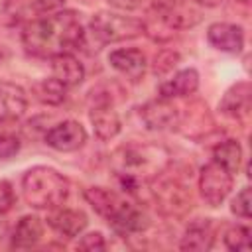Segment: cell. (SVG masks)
<instances>
[{"instance_id":"1","label":"cell","mask_w":252,"mask_h":252,"mask_svg":"<svg viewBox=\"0 0 252 252\" xmlns=\"http://www.w3.org/2000/svg\"><path fill=\"white\" fill-rule=\"evenodd\" d=\"M85 39L81 18L73 10L55 12L30 22L22 32V43L35 57H55L77 49Z\"/></svg>"},{"instance_id":"2","label":"cell","mask_w":252,"mask_h":252,"mask_svg":"<svg viewBox=\"0 0 252 252\" xmlns=\"http://www.w3.org/2000/svg\"><path fill=\"white\" fill-rule=\"evenodd\" d=\"M110 163L122 185L132 191L140 183L154 181L169 165V152L159 144L130 142L114 150Z\"/></svg>"},{"instance_id":"3","label":"cell","mask_w":252,"mask_h":252,"mask_svg":"<svg viewBox=\"0 0 252 252\" xmlns=\"http://www.w3.org/2000/svg\"><path fill=\"white\" fill-rule=\"evenodd\" d=\"M85 199L102 219H106V222L118 234L126 236V234L142 232L148 226L146 215L116 191L104 187H89L85 189Z\"/></svg>"},{"instance_id":"4","label":"cell","mask_w":252,"mask_h":252,"mask_svg":"<svg viewBox=\"0 0 252 252\" xmlns=\"http://www.w3.org/2000/svg\"><path fill=\"white\" fill-rule=\"evenodd\" d=\"M22 193L33 209H55L65 203L69 195V179L53 167L35 165L22 177Z\"/></svg>"},{"instance_id":"5","label":"cell","mask_w":252,"mask_h":252,"mask_svg":"<svg viewBox=\"0 0 252 252\" xmlns=\"http://www.w3.org/2000/svg\"><path fill=\"white\" fill-rule=\"evenodd\" d=\"M91 33L98 43H116L144 33V22L112 12H96L91 20Z\"/></svg>"},{"instance_id":"6","label":"cell","mask_w":252,"mask_h":252,"mask_svg":"<svg viewBox=\"0 0 252 252\" xmlns=\"http://www.w3.org/2000/svg\"><path fill=\"white\" fill-rule=\"evenodd\" d=\"M234 183V175L222 167L220 163H217L215 159L207 165H203L201 173H199V193L201 199L209 205V207H219L230 193Z\"/></svg>"},{"instance_id":"7","label":"cell","mask_w":252,"mask_h":252,"mask_svg":"<svg viewBox=\"0 0 252 252\" xmlns=\"http://www.w3.org/2000/svg\"><path fill=\"white\" fill-rule=\"evenodd\" d=\"M93 130L96 138L100 140H112L120 132V116L112 106V100L106 94H96L93 96L91 112H89Z\"/></svg>"},{"instance_id":"8","label":"cell","mask_w":252,"mask_h":252,"mask_svg":"<svg viewBox=\"0 0 252 252\" xmlns=\"http://www.w3.org/2000/svg\"><path fill=\"white\" fill-rule=\"evenodd\" d=\"M140 118L150 130H167L179 124V108L169 98H154L140 108Z\"/></svg>"},{"instance_id":"9","label":"cell","mask_w":252,"mask_h":252,"mask_svg":"<svg viewBox=\"0 0 252 252\" xmlns=\"http://www.w3.org/2000/svg\"><path fill=\"white\" fill-rule=\"evenodd\" d=\"M87 142V130L77 120H65L45 132V144L57 152H75Z\"/></svg>"},{"instance_id":"10","label":"cell","mask_w":252,"mask_h":252,"mask_svg":"<svg viewBox=\"0 0 252 252\" xmlns=\"http://www.w3.org/2000/svg\"><path fill=\"white\" fill-rule=\"evenodd\" d=\"M28 108L26 91L8 81H0V126L18 122Z\"/></svg>"},{"instance_id":"11","label":"cell","mask_w":252,"mask_h":252,"mask_svg":"<svg viewBox=\"0 0 252 252\" xmlns=\"http://www.w3.org/2000/svg\"><path fill=\"white\" fill-rule=\"evenodd\" d=\"M209 43L224 53H240L244 47V30L236 24L228 22H215L207 30Z\"/></svg>"},{"instance_id":"12","label":"cell","mask_w":252,"mask_h":252,"mask_svg":"<svg viewBox=\"0 0 252 252\" xmlns=\"http://www.w3.org/2000/svg\"><path fill=\"white\" fill-rule=\"evenodd\" d=\"M108 63L126 79L132 83L142 81L146 73V55L136 49V47H126V49H114L108 55Z\"/></svg>"},{"instance_id":"13","label":"cell","mask_w":252,"mask_h":252,"mask_svg":"<svg viewBox=\"0 0 252 252\" xmlns=\"http://www.w3.org/2000/svg\"><path fill=\"white\" fill-rule=\"evenodd\" d=\"M87 222L89 220H87V215L83 211H79V209H63L61 205L51 209V213L47 215V224L55 232H59V234H63L67 238L79 236L87 228Z\"/></svg>"},{"instance_id":"14","label":"cell","mask_w":252,"mask_h":252,"mask_svg":"<svg viewBox=\"0 0 252 252\" xmlns=\"http://www.w3.org/2000/svg\"><path fill=\"white\" fill-rule=\"evenodd\" d=\"M156 201H159V207L163 213H181L187 209L189 195L187 187L175 177V179H163L159 187L154 189Z\"/></svg>"},{"instance_id":"15","label":"cell","mask_w":252,"mask_h":252,"mask_svg":"<svg viewBox=\"0 0 252 252\" xmlns=\"http://www.w3.org/2000/svg\"><path fill=\"white\" fill-rule=\"evenodd\" d=\"M250 98H252L250 83H248V81H240V83L232 85V87L224 93V96H222L219 108H220L226 116L244 118V116H248V112H250Z\"/></svg>"},{"instance_id":"16","label":"cell","mask_w":252,"mask_h":252,"mask_svg":"<svg viewBox=\"0 0 252 252\" xmlns=\"http://www.w3.org/2000/svg\"><path fill=\"white\" fill-rule=\"evenodd\" d=\"M51 73L67 89L77 87L85 79L83 63L75 55H71V53H59V55L51 57Z\"/></svg>"},{"instance_id":"17","label":"cell","mask_w":252,"mask_h":252,"mask_svg":"<svg viewBox=\"0 0 252 252\" xmlns=\"http://www.w3.org/2000/svg\"><path fill=\"white\" fill-rule=\"evenodd\" d=\"M199 89V73L195 69H181L177 71L169 81H165L159 87V96L163 98H179V96H189Z\"/></svg>"},{"instance_id":"18","label":"cell","mask_w":252,"mask_h":252,"mask_svg":"<svg viewBox=\"0 0 252 252\" xmlns=\"http://www.w3.org/2000/svg\"><path fill=\"white\" fill-rule=\"evenodd\" d=\"M215 240V224L211 219H201L195 220L187 226L183 238H181V248L183 250H209Z\"/></svg>"},{"instance_id":"19","label":"cell","mask_w":252,"mask_h":252,"mask_svg":"<svg viewBox=\"0 0 252 252\" xmlns=\"http://www.w3.org/2000/svg\"><path fill=\"white\" fill-rule=\"evenodd\" d=\"M41 236H43V224H41V220L37 217H33V215H26L14 226L12 246L14 248H32V246H35L39 242Z\"/></svg>"},{"instance_id":"20","label":"cell","mask_w":252,"mask_h":252,"mask_svg":"<svg viewBox=\"0 0 252 252\" xmlns=\"http://www.w3.org/2000/svg\"><path fill=\"white\" fill-rule=\"evenodd\" d=\"M213 158L217 163H220L222 167H226L232 175L240 169V161H242V148L236 140H224L220 142L215 150H213Z\"/></svg>"},{"instance_id":"21","label":"cell","mask_w":252,"mask_h":252,"mask_svg":"<svg viewBox=\"0 0 252 252\" xmlns=\"http://www.w3.org/2000/svg\"><path fill=\"white\" fill-rule=\"evenodd\" d=\"M65 91H67V87L61 85L55 77L43 79L33 85V94L43 104H61L65 100Z\"/></svg>"},{"instance_id":"22","label":"cell","mask_w":252,"mask_h":252,"mask_svg":"<svg viewBox=\"0 0 252 252\" xmlns=\"http://www.w3.org/2000/svg\"><path fill=\"white\" fill-rule=\"evenodd\" d=\"M222 240L228 250H234V252L248 250L250 248V228L242 226V224H230V226H226Z\"/></svg>"},{"instance_id":"23","label":"cell","mask_w":252,"mask_h":252,"mask_svg":"<svg viewBox=\"0 0 252 252\" xmlns=\"http://www.w3.org/2000/svg\"><path fill=\"white\" fill-rule=\"evenodd\" d=\"M250 207H252L250 187H242V189L236 193V197L232 199V203H230V211H232L236 217L248 219V217H250Z\"/></svg>"},{"instance_id":"24","label":"cell","mask_w":252,"mask_h":252,"mask_svg":"<svg viewBox=\"0 0 252 252\" xmlns=\"http://www.w3.org/2000/svg\"><path fill=\"white\" fill-rule=\"evenodd\" d=\"M77 248L87 250V252H100L106 248V242H104V236L100 232H89L77 242Z\"/></svg>"},{"instance_id":"25","label":"cell","mask_w":252,"mask_h":252,"mask_svg":"<svg viewBox=\"0 0 252 252\" xmlns=\"http://www.w3.org/2000/svg\"><path fill=\"white\" fill-rule=\"evenodd\" d=\"M20 152V140L12 134H0V159H10Z\"/></svg>"},{"instance_id":"26","label":"cell","mask_w":252,"mask_h":252,"mask_svg":"<svg viewBox=\"0 0 252 252\" xmlns=\"http://www.w3.org/2000/svg\"><path fill=\"white\" fill-rule=\"evenodd\" d=\"M14 201H16V197H14L12 185L8 181H0V217L6 215L14 207Z\"/></svg>"},{"instance_id":"27","label":"cell","mask_w":252,"mask_h":252,"mask_svg":"<svg viewBox=\"0 0 252 252\" xmlns=\"http://www.w3.org/2000/svg\"><path fill=\"white\" fill-rule=\"evenodd\" d=\"M177 59H179L177 53H173V51H161L159 55H156L154 71H156V73H165V71H169V69L177 63Z\"/></svg>"},{"instance_id":"28","label":"cell","mask_w":252,"mask_h":252,"mask_svg":"<svg viewBox=\"0 0 252 252\" xmlns=\"http://www.w3.org/2000/svg\"><path fill=\"white\" fill-rule=\"evenodd\" d=\"M65 4V0H33V6L41 12H51V10H57Z\"/></svg>"},{"instance_id":"29","label":"cell","mask_w":252,"mask_h":252,"mask_svg":"<svg viewBox=\"0 0 252 252\" xmlns=\"http://www.w3.org/2000/svg\"><path fill=\"white\" fill-rule=\"evenodd\" d=\"M114 8H120V10H134L142 4V0H108Z\"/></svg>"},{"instance_id":"30","label":"cell","mask_w":252,"mask_h":252,"mask_svg":"<svg viewBox=\"0 0 252 252\" xmlns=\"http://www.w3.org/2000/svg\"><path fill=\"white\" fill-rule=\"evenodd\" d=\"M195 2L201 4V6H207V8H215V6H220L226 0H195Z\"/></svg>"}]
</instances>
